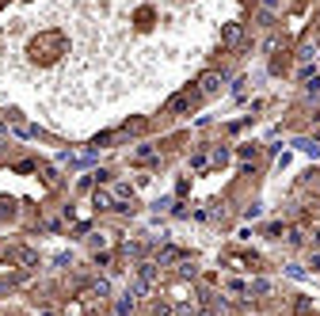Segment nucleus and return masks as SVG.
Listing matches in <instances>:
<instances>
[{
  "mask_svg": "<svg viewBox=\"0 0 320 316\" xmlns=\"http://www.w3.org/2000/svg\"><path fill=\"white\" fill-rule=\"evenodd\" d=\"M153 278H157V267H153V263H141V267H137V282H141V286H153Z\"/></svg>",
  "mask_w": 320,
  "mask_h": 316,
  "instance_id": "1",
  "label": "nucleus"
},
{
  "mask_svg": "<svg viewBox=\"0 0 320 316\" xmlns=\"http://www.w3.org/2000/svg\"><path fill=\"white\" fill-rule=\"evenodd\" d=\"M221 88V76H214V72H210V76H202V92L206 95H210V92H218Z\"/></svg>",
  "mask_w": 320,
  "mask_h": 316,
  "instance_id": "2",
  "label": "nucleus"
},
{
  "mask_svg": "<svg viewBox=\"0 0 320 316\" xmlns=\"http://www.w3.org/2000/svg\"><path fill=\"white\" fill-rule=\"evenodd\" d=\"M236 38H240V27H236V23H229V27H225V42H236Z\"/></svg>",
  "mask_w": 320,
  "mask_h": 316,
  "instance_id": "3",
  "label": "nucleus"
},
{
  "mask_svg": "<svg viewBox=\"0 0 320 316\" xmlns=\"http://www.w3.org/2000/svg\"><path fill=\"white\" fill-rule=\"evenodd\" d=\"M96 206H99V210H107V206H111V194H103V190H96Z\"/></svg>",
  "mask_w": 320,
  "mask_h": 316,
  "instance_id": "4",
  "label": "nucleus"
}]
</instances>
